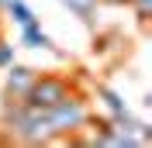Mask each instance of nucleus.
Segmentation results:
<instances>
[{
	"label": "nucleus",
	"mask_w": 152,
	"mask_h": 148,
	"mask_svg": "<svg viewBox=\"0 0 152 148\" xmlns=\"http://www.w3.org/2000/svg\"><path fill=\"white\" fill-rule=\"evenodd\" d=\"M0 124L7 131V138L21 141V145H52V141H59L52 124H48V114L24 100H14V96H4Z\"/></svg>",
	"instance_id": "f257e3e1"
},
{
	"label": "nucleus",
	"mask_w": 152,
	"mask_h": 148,
	"mask_svg": "<svg viewBox=\"0 0 152 148\" xmlns=\"http://www.w3.org/2000/svg\"><path fill=\"white\" fill-rule=\"evenodd\" d=\"M45 114H48V124H52V131H56V138H59V141H69L76 131L86 124V117H90L94 110H90V103H86L83 93L73 90L62 103H56V107L45 110Z\"/></svg>",
	"instance_id": "f03ea898"
},
{
	"label": "nucleus",
	"mask_w": 152,
	"mask_h": 148,
	"mask_svg": "<svg viewBox=\"0 0 152 148\" xmlns=\"http://www.w3.org/2000/svg\"><path fill=\"white\" fill-rule=\"evenodd\" d=\"M73 90H76V79H69V76H62V73H38V79L31 83L24 103H31L38 110H52V107L62 103Z\"/></svg>",
	"instance_id": "7ed1b4c3"
},
{
	"label": "nucleus",
	"mask_w": 152,
	"mask_h": 148,
	"mask_svg": "<svg viewBox=\"0 0 152 148\" xmlns=\"http://www.w3.org/2000/svg\"><path fill=\"white\" fill-rule=\"evenodd\" d=\"M38 79V69L31 65H21L18 59L4 69V96H14V100H24L31 90V83Z\"/></svg>",
	"instance_id": "20e7f679"
},
{
	"label": "nucleus",
	"mask_w": 152,
	"mask_h": 148,
	"mask_svg": "<svg viewBox=\"0 0 152 148\" xmlns=\"http://www.w3.org/2000/svg\"><path fill=\"white\" fill-rule=\"evenodd\" d=\"M21 45H24V48H42V52L66 55V52H62V48L52 41V35L42 28V21H31V24H24V28H21Z\"/></svg>",
	"instance_id": "39448f33"
},
{
	"label": "nucleus",
	"mask_w": 152,
	"mask_h": 148,
	"mask_svg": "<svg viewBox=\"0 0 152 148\" xmlns=\"http://www.w3.org/2000/svg\"><path fill=\"white\" fill-rule=\"evenodd\" d=\"M94 96L107 107V117L111 120H124L128 114H132V107L121 100V93H114L111 86H104V83H94Z\"/></svg>",
	"instance_id": "423d86ee"
},
{
	"label": "nucleus",
	"mask_w": 152,
	"mask_h": 148,
	"mask_svg": "<svg viewBox=\"0 0 152 148\" xmlns=\"http://www.w3.org/2000/svg\"><path fill=\"white\" fill-rule=\"evenodd\" d=\"M59 4H62L66 10H73L86 28H97V7H100L97 0H59Z\"/></svg>",
	"instance_id": "0eeeda50"
},
{
	"label": "nucleus",
	"mask_w": 152,
	"mask_h": 148,
	"mask_svg": "<svg viewBox=\"0 0 152 148\" xmlns=\"http://www.w3.org/2000/svg\"><path fill=\"white\" fill-rule=\"evenodd\" d=\"M4 14H7L18 28H24V24H31V21H38V14L24 4V0H7V4H4Z\"/></svg>",
	"instance_id": "6e6552de"
},
{
	"label": "nucleus",
	"mask_w": 152,
	"mask_h": 148,
	"mask_svg": "<svg viewBox=\"0 0 152 148\" xmlns=\"http://www.w3.org/2000/svg\"><path fill=\"white\" fill-rule=\"evenodd\" d=\"M128 7L135 10V17H138L142 31H149V14H152V0H128Z\"/></svg>",
	"instance_id": "1a4fd4ad"
},
{
	"label": "nucleus",
	"mask_w": 152,
	"mask_h": 148,
	"mask_svg": "<svg viewBox=\"0 0 152 148\" xmlns=\"http://www.w3.org/2000/svg\"><path fill=\"white\" fill-rule=\"evenodd\" d=\"M14 59H18V45H14V41H7V38L0 35V73H4Z\"/></svg>",
	"instance_id": "9d476101"
},
{
	"label": "nucleus",
	"mask_w": 152,
	"mask_h": 148,
	"mask_svg": "<svg viewBox=\"0 0 152 148\" xmlns=\"http://www.w3.org/2000/svg\"><path fill=\"white\" fill-rule=\"evenodd\" d=\"M97 4H104V7H128V0H97Z\"/></svg>",
	"instance_id": "9b49d317"
},
{
	"label": "nucleus",
	"mask_w": 152,
	"mask_h": 148,
	"mask_svg": "<svg viewBox=\"0 0 152 148\" xmlns=\"http://www.w3.org/2000/svg\"><path fill=\"white\" fill-rule=\"evenodd\" d=\"M4 4H7V0H0V14H4Z\"/></svg>",
	"instance_id": "f8f14e48"
},
{
	"label": "nucleus",
	"mask_w": 152,
	"mask_h": 148,
	"mask_svg": "<svg viewBox=\"0 0 152 148\" xmlns=\"http://www.w3.org/2000/svg\"><path fill=\"white\" fill-rule=\"evenodd\" d=\"M0 35H4V17H0Z\"/></svg>",
	"instance_id": "ddd939ff"
}]
</instances>
